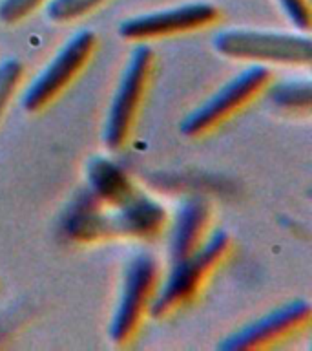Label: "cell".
I'll return each mask as SVG.
<instances>
[{
	"instance_id": "6",
	"label": "cell",
	"mask_w": 312,
	"mask_h": 351,
	"mask_svg": "<svg viewBox=\"0 0 312 351\" xmlns=\"http://www.w3.org/2000/svg\"><path fill=\"white\" fill-rule=\"evenodd\" d=\"M95 48V33L88 29L77 32L27 86L22 97L24 110L35 114L49 106L55 99H59L66 88L84 71Z\"/></svg>"
},
{
	"instance_id": "2",
	"label": "cell",
	"mask_w": 312,
	"mask_h": 351,
	"mask_svg": "<svg viewBox=\"0 0 312 351\" xmlns=\"http://www.w3.org/2000/svg\"><path fill=\"white\" fill-rule=\"evenodd\" d=\"M213 48L219 55L256 64L307 66L311 64V38L298 33L261 32V29H226L216 35Z\"/></svg>"
},
{
	"instance_id": "3",
	"label": "cell",
	"mask_w": 312,
	"mask_h": 351,
	"mask_svg": "<svg viewBox=\"0 0 312 351\" xmlns=\"http://www.w3.org/2000/svg\"><path fill=\"white\" fill-rule=\"evenodd\" d=\"M270 81L272 75L267 66L254 64L246 68L186 115L181 123V132L188 137H199L216 130L224 121L232 119L237 112L256 101L270 86Z\"/></svg>"
},
{
	"instance_id": "5",
	"label": "cell",
	"mask_w": 312,
	"mask_h": 351,
	"mask_svg": "<svg viewBox=\"0 0 312 351\" xmlns=\"http://www.w3.org/2000/svg\"><path fill=\"white\" fill-rule=\"evenodd\" d=\"M159 284V263L150 252H139L131 258L109 326V337L115 344L122 346L133 339L142 318L150 313Z\"/></svg>"
},
{
	"instance_id": "1",
	"label": "cell",
	"mask_w": 312,
	"mask_h": 351,
	"mask_svg": "<svg viewBox=\"0 0 312 351\" xmlns=\"http://www.w3.org/2000/svg\"><path fill=\"white\" fill-rule=\"evenodd\" d=\"M230 252V236L223 230L208 236L196 252L190 256L172 262L170 274L163 284H159L155 298L150 307V315L164 318L181 307L188 306L199 291L205 287Z\"/></svg>"
},
{
	"instance_id": "12",
	"label": "cell",
	"mask_w": 312,
	"mask_h": 351,
	"mask_svg": "<svg viewBox=\"0 0 312 351\" xmlns=\"http://www.w3.org/2000/svg\"><path fill=\"white\" fill-rule=\"evenodd\" d=\"M270 101L281 112L307 114L311 110V82H281L270 90Z\"/></svg>"
},
{
	"instance_id": "8",
	"label": "cell",
	"mask_w": 312,
	"mask_h": 351,
	"mask_svg": "<svg viewBox=\"0 0 312 351\" xmlns=\"http://www.w3.org/2000/svg\"><path fill=\"white\" fill-rule=\"evenodd\" d=\"M311 304L307 300H292L276 307L256 322L248 324L237 333L223 340L221 350H263L301 333L311 322Z\"/></svg>"
},
{
	"instance_id": "10",
	"label": "cell",
	"mask_w": 312,
	"mask_h": 351,
	"mask_svg": "<svg viewBox=\"0 0 312 351\" xmlns=\"http://www.w3.org/2000/svg\"><path fill=\"white\" fill-rule=\"evenodd\" d=\"M212 208L203 197L186 199L175 214L170 240V256L172 262L183 260L196 252L205 243L210 230Z\"/></svg>"
},
{
	"instance_id": "4",
	"label": "cell",
	"mask_w": 312,
	"mask_h": 351,
	"mask_svg": "<svg viewBox=\"0 0 312 351\" xmlns=\"http://www.w3.org/2000/svg\"><path fill=\"white\" fill-rule=\"evenodd\" d=\"M152 70L153 49L141 43L131 51L106 115L104 143L109 150H119L130 139L131 130L141 112V104L146 95Z\"/></svg>"
},
{
	"instance_id": "13",
	"label": "cell",
	"mask_w": 312,
	"mask_h": 351,
	"mask_svg": "<svg viewBox=\"0 0 312 351\" xmlns=\"http://www.w3.org/2000/svg\"><path fill=\"white\" fill-rule=\"evenodd\" d=\"M109 0H49L46 4L49 21L57 24H70L79 19H84Z\"/></svg>"
},
{
	"instance_id": "16",
	"label": "cell",
	"mask_w": 312,
	"mask_h": 351,
	"mask_svg": "<svg viewBox=\"0 0 312 351\" xmlns=\"http://www.w3.org/2000/svg\"><path fill=\"white\" fill-rule=\"evenodd\" d=\"M285 15L289 16V21L294 24L298 29L307 32L311 27V10L307 0H278Z\"/></svg>"
},
{
	"instance_id": "15",
	"label": "cell",
	"mask_w": 312,
	"mask_h": 351,
	"mask_svg": "<svg viewBox=\"0 0 312 351\" xmlns=\"http://www.w3.org/2000/svg\"><path fill=\"white\" fill-rule=\"evenodd\" d=\"M48 2L49 0H2L0 2V22L2 24H16V22L27 19Z\"/></svg>"
},
{
	"instance_id": "7",
	"label": "cell",
	"mask_w": 312,
	"mask_h": 351,
	"mask_svg": "<svg viewBox=\"0 0 312 351\" xmlns=\"http://www.w3.org/2000/svg\"><path fill=\"white\" fill-rule=\"evenodd\" d=\"M219 19H221V11L218 5L210 2H188L168 10L150 11V13L131 16L120 24L119 35L126 40L146 43L155 38L199 32L213 26Z\"/></svg>"
},
{
	"instance_id": "9",
	"label": "cell",
	"mask_w": 312,
	"mask_h": 351,
	"mask_svg": "<svg viewBox=\"0 0 312 351\" xmlns=\"http://www.w3.org/2000/svg\"><path fill=\"white\" fill-rule=\"evenodd\" d=\"M166 221L168 214L157 202L135 194L117 207V213L106 216V230L108 234L150 240L163 232Z\"/></svg>"
},
{
	"instance_id": "11",
	"label": "cell",
	"mask_w": 312,
	"mask_h": 351,
	"mask_svg": "<svg viewBox=\"0 0 312 351\" xmlns=\"http://www.w3.org/2000/svg\"><path fill=\"white\" fill-rule=\"evenodd\" d=\"M88 192L101 205L120 207L130 197L135 196V189L128 176L109 159H92L88 170Z\"/></svg>"
},
{
	"instance_id": "14",
	"label": "cell",
	"mask_w": 312,
	"mask_h": 351,
	"mask_svg": "<svg viewBox=\"0 0 312 351\" xmlns=\"http://www.w3.org/2000/svg\"><path fill=\"white\" fill-rule=\"evenodd\" d=\"M24 77V66L16 59H5L0 62V119L8 104L15 97Z\"/></svg>"
}]
</instances>
